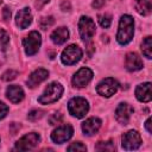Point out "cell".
I'll return each instance as SVG.
<instances>
[{"label": "cell", "mask_w": 152, "mask_h": 152, "mask_svg": "<svg viewBox=\"0 0 152 152\" xmlns=\"http://www.w3.org/2000/svg\"><path fill=\"white\" fill-rule=\"evenodd\" d=\"M68 151H87V146L83 145L81 141H76V142H72L70 144L68 147H66Z\"/></svg>", "instance_id": "obj_27"}, {"label": "cell", "mask_w": 152, "mask_h": 152, "mask_svg": "<svg viewBox=\"0 0 152 152\" xmlns=\"http://www.w3.org/2000/svg\"><path fill=\"white\" fill-rule=\"evenodd\" d=\"M8 113V106L4 102H0V120H2Z\"/></svg>", "instance_id": "obj_30"}, {"label": "cell", "mask_w": 152, "mask_h": 152, "mask_svg": "<svg viewBox=\"0 0 152 152\" xmlns=\"http://www.w3.org/2000/svg\"><path fill=\"white\" fill-rule=\"evenodd\" d=\"M6 96L7 99L13 102V103H19L23 101L24 96H25V93L21 87L17 86V84H12V86H8L7 89H6Z\"/></svg>", "instance_id": "obj_17"}, {"label": "cell", "mask_w": 152, "mask_h": 152, "mask_svg": "<svg viewBox=\"0 0 152 152\" xmlns=\"http://www.w3.org/2000/svg\"><path fill=\"white\" fill-rule=\"evenodd\" d=\"M82 58V50L80 46L76 44H70L68 45L61 55V61L65 65H72L76 64L80 59Z\"/></svg>", "instance_id": "obj_5"}, {"label": "cell", "mask_w": 152, "mask_h": 152, "mask_svg": "<svg viewBox=\"0 0 152 152\" xmlns=\"http://www.w3.org/2000/svg\"><path fill=\"white\" fill-rule=\"evenodd\" d=\"M10 44V34L6 30L0 28V51H4Z\"/></svg>", "instance_id": "obj_22"}, {"label": "cell", "mask_w": 152, "mask_h": 152, "mask_svg": "<svg viewBox=\"0 0 152 152\" xmlns=\"http://www.w3.org/2000/svg\"><path fill=\"white\" fill-rule=\"evenodd\" d=\"M96 150H99V151H114L115 146H114L112 140H109V141H99V144L96 145Z\"/></svg>", "instance_id": "obj_24"}, {"label": "cell", "mask_w": 152, "mask_h": 152, "mask_svg": "<svg viewBox=\"0 0 152 152\" xmlns=\"http://www.w3.org/2000/svg\"><path fill=\"white\" fill-rule=\"evenodd\" d=\"M42 116H43V112L39 110V109H33V110H31L27 114V119L28 120H32V121H36V120L40 119Z\"/></svg>", "instance_id": "obj_28"}, {"label": "cell", "mask_w": 152, "mask_h": 152, "mask_svg": "<svg viewBox=\"0 0 152 152\" xmlns=\"http://www.w3.org/2000/svg\"><path fill=\"white\" fill-rule=\"evenodd\" d=\"M121 141H122L121 145H122V147L125 150H127V151L137 150L141 145V137H140V134L137 131L131 129V131L126 132L122 135Z\"/></svg>", "instance_id": "obj_9"}, {"label": "cell", "mask_w": 152, "mask_h": 152, "mask_svg": "<svg viewBox=\"0 0 152 152\" xmlns=\"http://www.w3.org/2000/svg\"><path fill=\"white\" fill-rule=\"evenodd\" d=\"M62 120V114L61 113H55L50 119H49V122L50 125H56V124H59Z\"/></svg>", "instance_id": "obj_29"}, {"label": "cell", "mask_w": 152, "mask_h": 152, "mask_svg": "<svg viewBox=\"0 0 152 152\" xmlns=\"http://www.w3.org/2000/svg\"><path fill=\"white\" fill-rule=\"evenodd\" d=\"M40 141V135L36 132H31L25 134L24 137H21L14 145V150L18 151H27L31 150L33 147H36L38 145V142Z\"/></svg>", "instance_id": "obj_7"}, {"label": "cell", "mask_w": 152, "mask_h": 152, "mask_svg": "<svg viewBox=\"0 0 152 152\" xmlns=\"http://www.w3.org/2000/svg\"><path fill=\"white\" fill-rule=\"evenodd\" d=\"M91 78H93V71L89 68H81L80 70H77V72H75L71 82L74 87L83 88L91 81Z\"/></svg>", "instance_id": "obj_11"}, {"label": "cell", "mask_w": 152, "mask_h": 152, "mask_svg": "<svg viewBox=\"0 0 152 152\" xmlns=\"http://www.w3.org/2000/svg\"><path fill=\"white\" fill-rule=\"evenodd\" d=\"M32 23V13H31V10L28 7H24L21 8L17 15H15V24L19 28L24 30L26 27H28Z\"/></svg>", "instance_id": "obj_14"}, {"label": "cell", "mask_w": 152, "mask_h": 152, "mask_svg": "<svg viewBox=\"0 0 152 152\" xmlns=\"http://www.w3.org/2000/svg\"><path fill=\"white\" fill-rule=\"evenodd\" d=\"M53 23H55V20L52 17H44L39 20V26L43 30H48L49 27H51L53 25Z\"/></svg>", "instance_id": "obj_25"}, {"label": "cell", "mask_w": 152, "mask_h": 152, "mask_svg": "<svg viewBox=\"0 0 152 152\" xmlns=\"http://www.w3.org/2000/svg\"><path fill=\"white\" fill-rule=\"evenodd\" d=\"M62 94H63V86L58 82H52L45 88L43 94L38 97V102L42 104L53 103L61 99Z\"/></svg>", "instance_id": "obj_2"}, {"label": "cell", "mask_w": 152, "mask_h": 152, "mask_svg": "<svg viewBox=\"0 0 152 152\" xmlns=\"http://www.w3.org/2000/svg\"><path fill=\"white\" fill-rule=\"evenodd\" d=\"M49 77V71L46 69L39 68L37 70H34L33 72H31V75L28 76L26 83L28 88H36L39 83H42L43 81H45Z\"/></svg>", "instance_id": "obj_13"}, {"label": "cell", "mask_w": 152, "mask_h": 152, "mask_svg": "<svg viewBox=\"0 0 152 152\" xmlns=\"http://www.w3.org/2000/svg\"><path fill=\"white\" fill-rule=\"evenodd\" d=\"M17 76H18V71H15V70H13V69H10V70H7V71H5V72L2 74L1 78H2V81L8 82V81L14 80Z\"/></svg>", "instance_id": "obj_26"}, {"label": "cell", "mask_w": 152, "mask_h": 152, "mask_svg": "<svg viewBox=\"0 0 152 152\" xmlns=\"http://www.w3.org/2000/svg\"><path fill=\"white\" fill-rule=\"evenodd\" d=\"M74 134V128L70 125H62L51 133V139L56 144H63L68 141Z\"/></svg>", "instance_id": "obj_10"}, {"label": "cell", "mask_w": 152, "mask_h": 152, "mask_svg": "<svg viewBox=\"0 0 152 152\" xmlns=\"http://www.w3.org/2000/svg\"><path fill=\"white\" fill-rule=\"evenodd\" d=\"M101 124H102V121H101L99 118H95V116L89 118V119H87V120L82 124V131H83V133H84L86 135H88V137L94 135V134L100 129Z\"/></svg>", "instance_id": "obj_15"}, {"label": "cell", "mask_w": 152, "mask_h": 152, "mask_svg": "<svg viewBox=\"0 0 152 152\" xmlns=\"http://www.w3.org/2000/svg\"><path fill=\"white\" fill-rule=\"evenodd\" d=\"M99 19V24L103 27V28H108L112 24V17L108 13H103V14H99L97 15Z\"/></svg>", "instance_id": "obj_23"}, {"label": "cell", "mask_w": 152, "mask_h": 152, "mask_svg": "<svg viewBox=\"0 0 152 152\" xmlns=\"http://www.w3.org/2000/svg\"><path fill=\"white\" fill-rule=\"evenodd\" d=\"M133 112H134V109L129 103L122 102L115 109V119H116V121L119 124L127 125L129 119H131V116H132V114H133Z\"/></svg>", "instance_id": "obj_12"}, {"label": "cell", "mask_w": 152, "mask_h": 152, "mask_svg": "<svg viewBox=\"0 0 152 152\" xmlns=\"http://www.w3.org/2000/svg\"><path fill=\"white\" fill-rule=\"evenodd\" d=\"M2 17H4V20L5 21H8L10 20V18H11V11H10L8 7H5L2 10Z\"/></svg>", "instance_id": "obj_31"}, {"label": "cell", "mask_w": 152, "mask_h": 152, "mask_svg": "<svg viewBox=\"0 0 152 152\" xmlns=\"http://www.w3.org/2000/svg\"><path fill=\"white\" fill-rule=\"evenodd\" d=\"M68 110L69 113L77 118V119H82L86 116V114L89 110V103L84 97H72L69 102H68Z\"/></svg>", "instance_id": "obj_3"}, {"label": "cell", "mask_w": 152, "mask_h": 152, "mask_svg": "<svg viewBox=\"0 0 152 152\" xmlns=\"http://www.w3.org/2000/svg\"><path fill=\"white\" fill-rule=\"evenodd\" d=\"M69 39V30L64 26H61V27H57L52 33H51V40L57 44V45H61V44H64L66 40Z\"/></svg>", "instance_id": "obj_19"}, {"label": "cell", "mask_w": 152, "mask_h": 152, "mask_svg": "<svg viewBox=\"0 0 152 152\" xmlns=\"http://www.w3.org/2000/svg\"><path fill=\"white\" fill-rule=\"evenodd\" d=\"M145 127H146V129H147L148 133H152V128H151V118H148V119L146 120V122H145Z\"/></svg>", "instance_id": "obj_33"}, {"label": "cell", "mask_w": 152, "mask_h": 152, "mask_svg": "<svg viewBox=\"0 0 152 152\" xmlns=\"http://www.w3.org/2000/svg\"><path fill=\"white\" fill-rule=\"evenodd\" d=\"M141 51L146 58H148V59L152 58V37L151 36H147L144 38V40L141 43Z\"/></svg>", "instance_id": "obj_21"}, {"label": "cell", "mask_w": 152, "mask_h": 152, "mask_svg": "<svg viewBox=\"0 0 152 152\" xmlns=\"http://www.w3.org/2000/svg\"><path fill=\"white\" fill-rule=\"evenodd\" d=\"M102 5V2L100 0H94L93 1V7H100Z\"/></svg>", "instance_id": "obj_34"}, {"label": "cell", "mask_w": 152, "mask_h": 152, "mask_svg": "<svg viewBox=\"0 0 152 152\" xmlns=\"http://www.w3.org/2000/svg\"><path fill=\"white\" fill-rule=\"evenodd\" d=\"M42 44V37L38 31H31L23 40V46L27 56H33L39 51Z\"/></svg>", "instance_id": "obj_4"}, {"label": "cell", "mask_w": 152, "mask_h": 152, "mask_svg": "<svg viewBox=\"0 0 152 152\" xmlns=\"http://www.w3.org/2000/svg\"><path fill=\"white\" fill-rule=\"evenodd\" d=\"M135 97L140 101V102H150L152 99L151 95V83L150 82H145L139 84L135 88Z\"/></svg>", "instance_id": "obj_18"}, {"label": "cell", "mask_w": 152, "mask_h": 152, "mask_svg": "<svg viewBox=\"0 0 152 152\" xmlns=\"http://www.w3.org/2000/svg\"><path fill=\"white\" fill-rule=\"evenodd\" d=\"M134 34V20L131 15L124 14L119 21V28L116 33V40L120 45H127Z\"/></svg>", "instance_id": "obj_1"}, {"label": "cell", "mask_w": 152, "mask_h": 152, "mask_svg": "<svg viewBox=\"0 0 152 152\" xmlns=\"http://www.w3.org/2000/svg\"><path fill=\"white\" fill-rule=\"evenodd\" d=\"M95 23L91 18L89 17H81L80 21H78V32H80V36L81 38L84 40V42H88L93 38V36L95 34Z\"/></svg>", "instance_id": "obj_6"}, {"label": "cell", "mask_w": 152, "mask_h": 152, "mask_svg": "<svg viewBox=\"0 0 152 152\" xmlns=\"http://www.w3.org/2000/svg\"><path fill=\"white\" fill-rule=\"evenodd\" d=\"M49 1H50V0H38V1L34 4V6H36L38 10H40V8H42V7H43L45 4H48Z\"/></svg>", "instance_id": "obj_32"}, {"label": "cell", "mask_w": 152, "mask_h": 152, "mask_svg": "<svg viewBox=\"0 0 152 152\" xmlns=\"http://www.w3.org/2000/svg\"><path fill=\"white\" fill-rule=\"evenodd\" d=\"M4 63H5V56H4V55H2V52L0 51V66H1Z\"/></svg>", "instance_id": "obj_35"}, {"label": "cell", "mask_w": 152, "mask_h": 152, "mask_svg": "<svg viewBox=\"0 0 152 152\" xmlns=\"http://www.w3.org/2000/svg\"><path fill=\"white\" fill-rule=\"evenodd\" d=\"M135 10L141 15H148L152 11V0H135Z\"/></svg>", "instance_id": "obj_20"}, {"label": "cell", "mask_w": 152, "mask_h": 152, "mask_svg": "<svg viewBox=\"0 0 152 152\" xmlns=\"http://www.w3.org/2000/svg\"><path fill=\"white\" fill-rule=\"evenodd\" d=\"M118 88H119L118 81L112 78V77H107V78H103L102 81L99 82V84L96 87V91L101 96L110 97L112 95H114L116 93Z\"/></svg>", "instance_id": "obj_8"}, {"label": "cell", "mask_w": 152, "mask_h": 152, "mask_svg": "<svg viewBox=\"0 0 152 152\" xmlns=\"http://www.w3.org/2000/svg\"><path fill=\"white\" fill-rule=\"evenodd\" d=\"M125 66L128 71H138L142 68V61L135 52H128L125 58Z\"/></svg>", "instance_id": "obj_16"}]
</instances>
